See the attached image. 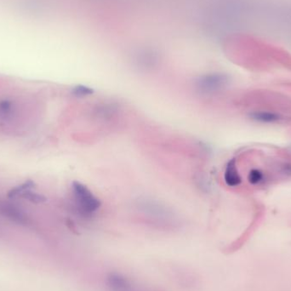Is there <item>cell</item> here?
Instances as JSON below:
<instances>
[{
    "instance_id": "1",
    "label": "cell",
    "mask_w": 291,
    "mask_h": 291,
    "mask_svg": "<svg viewBox=\"0 0 291 291\" xmlns=\"http://www.w3.org/2000/svg\"><path fill=\"white\" fill-rule=\"evenodd\" d=\"M75 207L78 212L84 217H91L100 209V202L91 190L81 184L80 182L74 181L72 185Z\"/></svg>"
},
{
    "instance_id": "2",
    "label": "cell",
    "mask_w": 291,
    "mask_h": 291,
    "mask_svg": "<svg viewBox=\"0 0 291 291\" xmlns=\"http://www.w3.org/2000/svg\"><path fill=\"white\" fill-rule=\"evenodd\" d=\"M228 77L222 74H206L199 77L195 82L197 92L203 95H210L221 91L228 85Z\"/></svg>"
},
{
    "instance_id": "3",
    "label": "cell",
    "mask_w": 291,
    "mask_h": 291,
    "mask_svg": "<svg viewBox=\"0 0 291 291\" xmlns=\"http://www.w3.org/2000/svg\"><path fill=\"white\" fill-rule=\"evenodd\" d=\"M106 284L109 291H141L131 278L117 272L107 274Z\"/></svg>"
},
{
    "instance_id": "4",
    "label": "cell",
    "mask_w": 291,
    "mask_h": 291,
    "mask_svg": "<svg viewBox=\"0 0 291 291\" xmlns=\"http://www.w3.org/2000/svg\"><path fill=\"white\" fill-rule=\"evenodd\" d=\"M224 180L226 184L231 188H235L241 184V176L238 173L235 158L231 159L227 164L225 170Z\"/></svg>"
},
{
    "instance_id": "5",
    "label": "cell",
    "mask_w": 291,
    "mask_h": 291,
    "mask_svg": "<svg viewBox=\"0 0 291 291\" xmlns=\"http://www.w3.org/2000/svg\"><path fill=\"white\" fill-rule=\"evenodd\" d=\"M0 214L18 223H25L27 221L23 212L10 204H0Z\"/></svg>"
},
{
    "instance_id": "6",
    "label": "cell",
    "mask_w": 291,
    "mask_h": 291,
    "mask_svg": "<svg viewBox=\"0 0 291 291\" xmlns=\"http://www.w3.org/2000/svg\"><path fill=\"white\" fill-rule=\"evenodd\" d=\"M249 116L252 120L265 123V124L276 123L281 119L280 114L274 112H268V111H254L251 113Z\"/></svg>"
},
{
    "instance_id": "7",
    "label": "cell",
    "mask_w": 291,
    "mask_h": 291,
    "mask_svg": "<svg viewBox=\"0 0 291 291\" xmlns=\"http://www.w3.org/2000/svg\"><path fill=\"white\" fill-rule=\"evenodd\" d=\"M34 187H35V183H34V181L29 180V181L24 182L23 184H21L20 186L17 187V188L11 189V190L8 193V194H7V196H8L9 198H14V197H17V196H19V195L20 196V194H22L23 192L31 190V189L34 188Z\"/></svg>"
},
{
    "instance_id": "8",
    "label": "cell",
    "mask_w": 291,
    "mask_h": 291,
    "mask_svg": "<svg viewBox=\"0 0 291 291\" xmlns=\"http://www.w3.org/2000/svg\"><path fill=\"white\" fill-rule=\"evenodd\" d=\"M264 181V173L258 169H252L248 175V181L253 186L261 184Z\"/></svg>"
},
{
    "instance_id": "9",
    "label": "cell",
    "mask_w": 291,
    "mask_h": 291,
    "mask_svg": "<svg viewBox=\"0 0 291 291\" xmlns=\"http://www.w3.org/2000/svg\"><path fill=\"white\" fill-rule=\"evenodd\" d=\"M21 197L26 198L27 200L30 201L32 203H35V204H39V203H43L46 201V197L41 195V194H38L36 193L28 190V191H25L20 194Z\"/></svg>"
},
{
    "instance_id": "10",
    "label": "cell",
    "mask_w": 291,
    "mask_h": 291,
    "mask_svg": "<svg viewBox=\"0 0 291 291\" xmlns=\"http://www.w3.org/2000/svg\"><path fill=\"white\" fill-rule=\"evenodd\" d=\"M13 112V104L9 100H0V117L6 118Z\"/></svg>"
},
{
    "instance_id": "11",
    "label": "cell",
    "mask_w": 291,
    "mask_h": 291,
    "mask_svg": "<svg viewBox=\"0 0 291 291\" xmlns=\"http://www.w3.org/2000/svg\"><path fill=\"white\" fill-rule=\"evenodd\" d=\"M93 93V90L84 85H77L72 90V94L75 97H85Z\"/></svg>"
}]
</instances>
